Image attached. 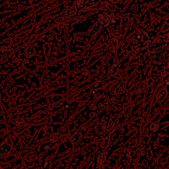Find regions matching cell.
Returning a JSON list of instances; mask_svg holds the SVG:
<instances>
[{
	"label": "cell",
	"instance_id": "1",
	"mask_svg": "<svg viewBox=\"0 0 169 169\" xmlns=\"http://www.w3.org/2000/svg\"><path fill=\"white\" fill-rule=\"evenodd\" d=\"M103 25V23L101 21L96 22L93 26H91V28H89V29L88 30V31L87 32V34L88 36L92 37V36H95L96 34H98L102 29Z\"/></svg>",
	"mask_w": 169,
	"mask_h": 169
},
{
	"label": "cell",
	"instance_id": "2",
	"mask_svg": "<svg viewBox=\"0 0 169 169\" xmlns=\"http://www.w3.org/2000/svg\"><path fill=\"white\" fill-rule=\"evenodd\" d=\"M107 153L105 151H99L96 153L95 159V162L98 167H103L104 162L106 159Z\"/></svg>",
	"mask_w": 169,
	"mask_h": 169
},
{
	"label": "cell",
	"instance_id": "3",
	"mask_svg": "<svg viewBox=\"0 0 169 169\" xmlns=\"http://www.w3.org/2000/svg\"><path fill=\"white\" fill-rule=\"evenodd\" d=\"M168 90L166 88H162L158 91L156 95V101L158 103H163L167 98Z\"/></svg>",
	"mask_w": 169,
	"mask_h": 169
},
{
	"label": "cell",
	"instance_id": "4",
	"mask_svg": "<svg viewBox=\"0 0 169 169\" xmlns=\"http://www.w3.org/2000/svg\"><path fill=\"white\" fill-rule=\"evenodd\" d=\"M88 3V0H75L74 1V7L77 9L81 10L82 9L87 7Z\"/></svg>",
	"mask_w": 169,
	"mask_h": 169
},
{
	"label": "cell",
	"instance_id": "5",
	"mask_svg": "<svg viewBox=\"0 0 169 169\" xmlns=\"http://www.w3.org/2000/svg\"><path fill=\"white\" fill-rule=\"evenodd\" d=\"M63 13H64V16L66 17H73L74 15L77 14V9L74 6L70 7L64 10Z\"/></svg>",
	"mask_w": 169,
	"mask_h": 169
},
{
	"label": "cell",
	"instance_id": "6",
	"mask_svg": "<svg viewBox=\"0 0 169 169\" xmlns=\"http://www.w3.org/2000/svg\"><path fill=\"white\" fill-rule=\"evenodd\" d=\"M154 83V81L152 77H149V78H147L143 83V88L145 90V91H148V89L151 88Z\"/></svg>",
	"mask_w": 169,
	"mask_h": 169
},
{
	"label": "cell",
	"instance_id": "7",
	"mask_svg": "<svg viewBox=\"0 0 169 169\" xmlns=\"http://www.w3.org/2000/svg\"><path fill=\"white\" fill-rule=\"evenodd\" d=\"M103 19L102 21H100L103 24L104 23H109L113 20V18H114V15H112V13H106L104 15H103Z\"/></svg>",
	"mask_w": 169,
	"mask_h": 169
},
{
	"label": "cell",
	"instance_id": "8",
	"mask_svg": "<svg viewBox=\"0 0 169 169\" xmlns=\"http://www.w3.org/2000/svg\"><path fill=\"white\" fill-rule=\"evenodd\" d=\"M115 125V120H109L106 121L104 124H103L104 129L106 131H110L114 127Z\"/></svg>",
	"mask_w": 169,
	"mask_h": 169
},
{
	"label": "cell",
	"instance_id": "9",
	"mask_svg": "<svg viewBox=\"0 0 169 169\" xmlns=\"http://www.w3.org/2000/svg\"><path fill=\"white\" fill-rule=\"evenodd\" d=\"M141 55V52L138 48H133V49L129 53V56L132 59H135L140 58Z\"/></svg>",
	"mask_w": 169,
	"mask_h": 169
},
{
	"label": "cell",
	"instance_id": "10",
	"mask_svg": "<svg viewBox=\"0 0 169 169\" xmlns=\"http://www.w3.org/2000/svg\"><path fill=\"white\" fill-rule=\"evenodd\" d=\"M12 149L11 147L8 143H4L0 146V154H5L10 152Z\"/></svg>",
	"mask_w": 169,
	"mask_h": 169
},
{
	"label": "cell",
	"instance_id": "11",
	"mask_svg": "<svg viewBox=\"0 0 169 169\" xmlns=\"http://www.w3.org/2000/svg\"><path fill=\"white\" fill-rule=\"evenodd\" d=\"M81 137H82V135H81V133H79V132H77V137L76 134L74 133L73 135H72V137L70 138V141L73 144V146H75V145L77 144L81 141Z\"/></svg>",
	"mask_w": 169,
	"mask_h": 169
},
{
	"label": "cell",
	"instance_id": "12",
	"mask_svg": "<svg viewBox=\"0 0 169 169\" xmlns=\"http://www.w3.org/2000/svg\"><path fill=\"white\" fill-rule=\"evenodd\" d=\"M112 144V141L108 137H105L104 140L102 141L101 143V147L102 149H106L108 148L110 145Z\"/></svg>",
	"mask_w": 169,
	"mask_h": 169
},
{
	"label": "cell",
	"instance_id": "13",
	"mask_svg": "<svg viewBox=\"0 0 169 169\" xmlns=\"http://www.w3.org/2000/svg\"><path fill=\"white\" fill-rule=\"evenodd\" d=\"M118 73V68L116 65H113L108 70V75L115 76Z\"/></svg>",
	"mask_w": 169,
	"mask_h": 169
},
{
	"label": "cell",
	"instance_id": "14",
	"mask_svg": "<svg viewBox=\"0 0 169 169\" xmlns=\"http://www.w3.org/2000/svg\"><path fill=\"white\" fill-rule=\"evenodd\" d=\"M160 127V125L159 122H153L151 124L149 127V130L150 131L153 133H155L157 132L158 130H159Z\"/></svg>",
	"mask_w": 169,
	"mask_h": 169
},
{
	"label": "cell",
	"instance_id": "15",
	"mask_svg": "<svg viewBox=\"0 0 169 169\" xmlns=\"http://www.w3.org/2000/svg\"><path fill=\"white\" fill-rule=\"evenodd\" d=\"M35 49H34L33 47H28L27 49L25 50V55L27 58H31L32 56H34L35 54Z\"/></svg>",
	"mask_w": 169,
	"mask_h": 169
},
{
	"label": "cell",
	"instance_id": "16",
	"mask_svg": "<svg viewBox=\"0 0 169 169\" xmlns=\"http://www.w3.org/2000/svg\"><path fill=\"white\" fill-rule=\"evenodd\" d=\"M122 18L125 20V21L127 22H133L135 19V17L133 15L127 13V14H124L122 15Z\"/></svg>",
	"mask_w": 169,
	"mask_h": 169
},
{
	"label": "cell",
	"instance_id": "17",
	"mask_svg": "<svg viewBox=\"0 0 169 169\" xmlns=\"http://www.w3.org/2000/svg\"><path fill=\"white\" fill-rule=\"evenodd\" d=\"M86 19V17L84 15H78L76 17H73L71 21L75 23H81V22H84Z\"/></svg>",
	"mask_w": 169,
	"mask_h": 169
},
{
	"label": "cell",
	"instance_id": "18",
	"mask_svg": "<svg viewBox=\"0 0 169 169\" xmlns=\"http://www.w3.org/2000/svg\"><path fill=\"white\" fill-rule=\"evenodd\" d=\"M125 91V88H124V87H122V86H120V87H116V88L115 91H114V94H115V95L119 96L124 93Z\"/></svg>",
	"mask_w": 169,
	"mask_h": 169
},
{
	"label": "cell",
	"instance_id": "19",
	"mask_svg": "<svg viewBox=\"0 0 169 169\" xmlns=\"http://www.w3.org/2000/svg\"><path fill=\"white\" fill-rule=\"evenodd\" d=\"M169 75V65L167 66L166 67H164L161 71V77L162 78H164Z\"/></svg>",
	"mask_w": 169,
	"mask_h": 169
},
{
	"label": "cell",
	"instance_id": "20",
	"mask_svg": "<svg viewBox=\"0 0 169 169\" xmlns=\"http://www.w3.org/2000/svg\"><path fill=\"white\" fill-rule=\"evenodd\" d=\"M95 130L98 133H102L104 131V126H103V124H101V123H98L96 125L95 127Z\"/></svg>",
	"mask_w": 169,
	"mask_h": 169
},
{
	"label": "cell",
	"instance_id": "21",
	"mask_svg": "<svg viewBox=\"0 0 169 169\" xmlns=\"http://www.w3.org/2000/svg\"><path fill=\"white\" fill-rule=\"evenodd\" d=\"M20 48L19 47H15V48H11V49H10L9 50H8L7 51V56H11V55H13V54H15V52H16V51L18 50H19Z\"/></svg>",
	"mask_w": 169,
	"mask_h": 169
},
{
	"label": "cell",
	"instance_id": "22",
	"mask_svg": "<svg viewBox=\"0 0 169 169\" xmlns=\"http://www.w3.org/2000/svg\"><path fill=\"white\" fill-rule=\"evenodd\" d=\"M88 12H89V9L87 7H85L84 8V9H82L81 10H79V12L77 13V15H85Z\"/></svg>",
	"mask_w": 169,
	"mask_h": 169
},
{
	"label": "cell",
	"instance_id": "23",
	"mask_svg": "<svg viewBox=\"0 0 169 169\" xmlns=\"http://www.w3.org/2000/svg\"><path fill=\"white\" fill-rule=\"evenodd\" d=\"M154 54H155V53L154 52V51L151 50V51H148V52H147L146 54H145V57L147 59H151V58H152L153 57Z\"/></svg>",
	"mask_w": 169,
	"mask_h": 169
},
{
	"label": "cell",
	"instance_id": "24",
	"mask_svg": "<svg viewBox=\"0 0 169 169\" xmlns=\"http://www.w3.org/2000/svg\"><path fill=\"white\" fill-rule=\"evenodd\" d=\"M124 153H125V157H127V158H130L132 156V151L129 148L124 149Z\"/></svg>",
	"mask_w": 169,
	"mask_h": 169
},
{
	"label": "cell",
	"instance_id": "25",
	"mask_svg": "<svg viewBox=\"0 0 169 169\" xmlns=\"http://www.w3.org/2000/svg\"><path fill=\"white\" fill-rule=\"evenodd\" d=\"M150 7H151V4H150V3H144V4H143V5L141 6V9L143 10V11H146V10L148 9Z\"/></svg>",
	"mask_w": 169,
	"mask_h": 169
},
{
	"label": "cell",
	"instance_id": "26",
	"mask_svg": "<svg viewBox=\"0 0 169 169\" xmlns=\"http://www.w3.org/2000/svg\"><path fill=\"white\" fill-rule=\"evenodd\" d=\"M162 31L163 32H165V31H168L169 30V23H164V25H162Z\"/></svg>",
	"mask_w": 169,
	"mask_h": 169
},
{
	"label": "cell",
	"instance_id": "27",
	"mask_svg": "<svg viewBox=\"0 0 169 169\" xmlns=\"http://www.w3.org/2000/svg\"><path fill=\"white\" fill-rule=\"evenodd\" d=\"M116 45H118V46H121L123 45L122 40L120 39V38H116Z\"/></svg>",
	"mask_w": 169,
	"mask_h": 169
},
{
	"label": "cell",
	"instance_id": "28",
	"mask_svg": "<svg viewBox=\"0 0 169 169\" xmlns=\"http://www.w3.org/2000/svg\"><path fill=\"white\" fill-rule=\"evenodd\" d=\"M102 95L99 93H97L95 96V101H99L101 99Z\"/></svg>",
	"mask_w": 169,
	"mask_h": 169
},
{
	"label": "cell",
	"instance_id": "29",
	"mask_svg": "<svg viewBox=\"0 0 169 169\" xmlns=\"http://www.w3.org/2000/svg\"><path fill=\"white\" fill-rule=\"evenodd\" d=\"M110 103H112V104L117 103V98H116V97H112L110 99Z\"/></svg>",
	"mask_w": 169,
	"mask_h": 169
},
{
	"label": "cell",
	"instance_id": "30",
	"mask_svg": "<svg viewBox=\"0 0 169 169\" xmlns=\"http://www.w3.org/2000/svg\"><path fill=\"white\" fill-rule=\"evenodd\" d=\"M98 108H100V109H101V110H104V109L105 108V105H104L103 103H100V104H98Z\"/></svg>",
	"mask_w": 169,
	"mask_h": 169
},
{
	"label": "cell",
	"instance_id": "31",
	"mask_svg": "<svg viewBox=\"0 0 169 169\" xmlns=\"http://www.w3.org/2000/svg\"><path fill=\"white\" fill-rule=\"evenodd\" d=\"M97 116V114L96 112H92L91 113V115H90V117L91 118H95Z\"/></svg>",
	"mask_w": 169,
	"mask_h": 169
},
{
	"label": "cell",
	"instance_id": "32",
	"mask_svg": "<svg viewBox=\"0 0 169 169\" xmlns=\"http://www.w3.org/2000/svg\"><path fill=\"white\" fill-rule=\"evenodd\" d=\"M90 109L92 110H96V106L95 104H92L90 105Z\"/></svg>",
	"mask_w": 169,
	"mask_h": 169
},
{
	"label": "cell",
	"instance_id": "33",
	"mask_svg": "<svg viewBox=\"0 0 169 169\" xmlns=\"http://www.w3.org/2000/svg\"><path fill=\"white\" fill-rule=\"evenodd\" d=\"M140 154H141V156H143V157H144L145 156V150L143 148H141V150H140Z\"/></svg>",
	"mask_w": 169,
	"mask_h": 169
},
{
	"label": "cell",
	"instance_id": "34",
	"mask_svg": "<svg viewBox=\"0 0 169 169\" xmlns=\"http://www.w3.org/2000/svg\"><path fill=\"white\" fill-rule=\"evenodd\" d=\"M143 165L145 167L147 168V167H148V162H147L146 161H143Z\"/></svg>",
	"mask_w": 169,
	"mask_h": 169
},
{
	"label": "cell",
	"instance_id": "35",
	"mask_svg": "<svg viewBox=\"0 0 169 169\" xmlns=\"http://www.w3.org/2000/svg\"><path fill=\"white\" fill-rule=\"evenodd\" d=\"M118 0H108L109 3H116Z\"/></svg>",
	"mask_w": 169,
	"mask_h": 169
},
{
	"label": "cell",
	"instance_id": "36",
	"mask_svg": "<svg viewBox=\"0 0 169 169\" xmlns=\"http://www.w3.org/2000/svg\"><path fill=\"white\" fill-rule=\"evenodd\" d=\"M61 104L60 103H58V104H57L56 105V107H59V106H61Z\"/></svg>",
	"mask_w": 169,
	"mask_h": 169
},
{
	"label": "cell",
	"instance_id": "37",
	"mask_svg": "<svg viewBox=\"0 0 169 169\" xmlns=\"http://www.w3.org/2000/svg\"><path fill=\"white\" fill-rule=\"evenodd\" d=\"M118 111H121V110H122V108H121V107H119L118 109Z\"/></svg>",
	"mask_w": 169,
	"mask_h": 169
}]
</instances>
